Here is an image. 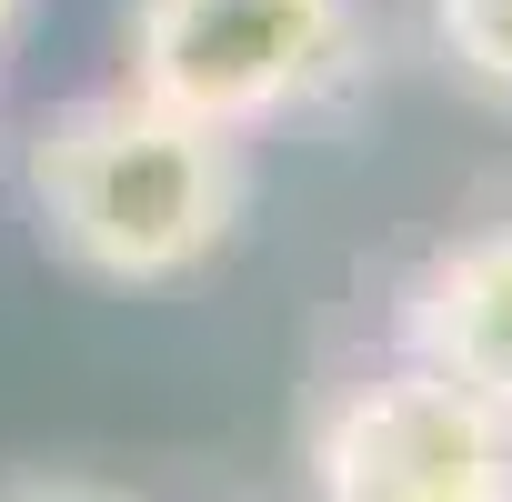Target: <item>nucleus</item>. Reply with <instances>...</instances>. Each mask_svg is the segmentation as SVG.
<instances>
[{"mask_svg": "<svg viewBox=\"0 0 512 502\" xmlns=\"http://www.w3.org/2000/svg\"><path fill=\"white\" fill-rule=\"evenodd\" d=\"M392 352L512 412V221L442 241L392 302Z\"/></svg>", "mask_w": 512, "mask_h": 502, "instance_id": "nucleus-4", "label": "nucleus"}, {"mask_svg": "<svg viewBox=\"0 0 512 502\" xmlns=\"http://www.w3.org/2000/svg\"><path fill=\"white\" fill-rule=\"evenodd\" d=\"M121 81L201 131H272L322 111L372 61V0H131Z\"/></svg>", "mask_w": 512, "mask_h": 502, "instance_id": "nucleus-2", "label": "nucleus"}, {"mask_svg": "<svg viewBox=\"0 0 512 502\" xmlns=\"http://www.w3.org/2000/svg\"><path fill=\"white\" fill-rule=\"evenodd\" d=\"M21 181H31L41 241L81 282H111V292L191 282L241 231V201H251L241 141L161 111L131 81L41 111V131L21 151Z\"/></svg>", "mask_w": 512, "mask_h": 502, "instance_id": "nucleus-1", "label": "nucleus"}, {"mask_svg": "<svg viewBox=\"0 0 512 502\" xmlns=\"http://www.w3.org/2000/svg\"><path fill=\"white\" fill-rule=\"evenodd\" d=\"M21 21H31V0H0V51L21 41Z\"/></svg>", "mask_w": 512, "mask_h": 502, "instance_id": "nucleus-7", "label": "nucleus"}, {"mask_svg": "<svg viewBox=\"0 0 512 502\" xmlns=\"http://www.w3.org/2000/svg\"><path fill=\"white\" fill-rule=\"evenodd\" d=\"M432 21V51L482 81V91H512V0H422Z\"/></svg>", "mask_w": 512, "mask_h": 502, "instance_id": "nucleus-5", "label": "nucleus"}, {"mask_svg": "<svg viewBox=\"0 0 512 502\" xmlns=\"http://www.w3.org/2000/svg\"><path fill=\"white\" fill-rule=\"evenodd\" d=\"M0 502H131V492H111V482H11Z\"/></svg>", "mask_w": 512, "mask_h": 502, "instance_id": "nucleus-6", "label": "nucleus"}, {"mask_svg": "<svg viewBox=\"0 0 512 502\" xmlns=\"http://www.w3.org/2000/svg\"><path fill=\"white\" fill-rule=\"evenodd\" d=\"M312 502H512V412L392 352L312 422Z\"/></svg>", "mask_w": 512, "mask_h": 502, "instance_id": "nucleus-3", "label": "nucleus"}]
</instances>
